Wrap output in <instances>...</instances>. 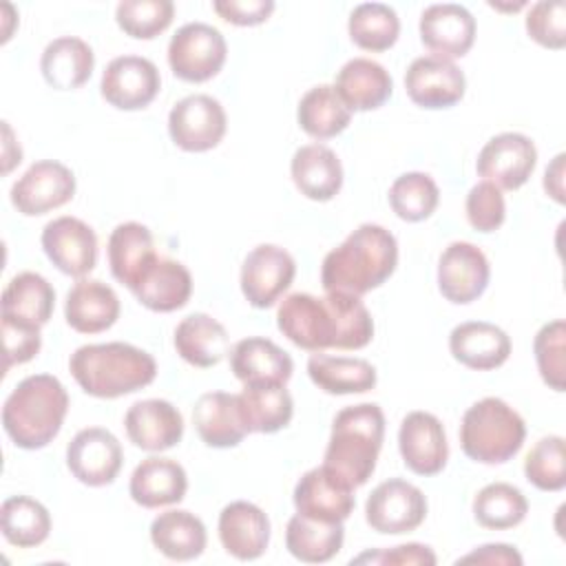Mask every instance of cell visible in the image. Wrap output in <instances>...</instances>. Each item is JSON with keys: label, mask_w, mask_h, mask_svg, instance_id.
Here are the masks:
<instances>
[{"label": "cell", "mask_w": 566, "mask_h": 566, "mask_svg": "<svg viewBox=\"0 0 566 566\" xmlns=\"http://www.w3.org/2000/svg\"><path fill=\"white\" fill-rule=\"evenodd\" d=\"M276 327L307 352L363 349L374 338V318L360 296L325 292L287 294L276 310Z\"/></svg>", "instance_id": "6da1fadb"}, {"label": "cell", "mask_w": 566, "mask_h": 566, "mask_svg": "<svg viewBox=\"0 0 566 566\" xmlns=\"http://www.w3.org/2000/svg\"><path fill=\"white\" fill-rule=\"evenodd\" d=\"M398 265V241L378 223H360L347 239L329 250L321 265L325 292L363 296L380 287Z\"/></svg>", "instance_id": "7a4b0ae2"}, {"label": "cell", "mask_w": 566, "mask_h": 566, "mask_svg": "<svg viewBox=\"0 0 566 566\" xmlns=\"http://www.w3.org/2000/svg\"><path fill=\"white\" fill-rule=\"evenodd\" d=\"M385 438V413L374 402L345 407L332 422L323 469L347 489L363 486L374 469Z\"/></svg>", "instance_id": "3957f363"}, {"label": "cell", "mask_w": 566, "mask_h": 566, "mask_svg": "<svg viewBox=\"0 0 566 566\" xmlns=\"http://www.w3.org/2000/svg\"><path fill=\"white\" fill-rule=\"evenodd\" d=\"M69 369L84 394L119 398L148 387L157 376L155 358L130 343H95L77 347Z\"/></svg>", "instance_id": "277c9868"}, {"label": "cell", "mask_w": 566, "mask_h": 566, "mask_svg": "<svg viewBox=\"0 0 566 566\" xmlns=\"http://www.w3.org/2000/svg\"><path fill=\"white\" fill-rule=\"evenodd\" d=\"M69 411V394L51 374L20 380L2 407V427L20 449L35 451L53 442Z\"/></svg>", "instance_id": "5b68a950"}, {"label": "cell", "mask_w": 566, "mask_h": 566, "mask_svg": "<svg viewBox=\"0 0 566 566\" xmlns=\"http://www.w3.org/2000/svg\"><path fill=\"white\" fill-rule=\"evenodd\" d=\"M524 418L502 398L489 396L473 402L460 422V447L480 464H504L524 444Z\"/></svg>", "instance_id": "8992f818"}, {"label": "cell", "mask_w": 566, "mask_h": 566, "mask_svg": "<svg viewBox=\"0 0 566 566\" xmlns=\"http://www.w3.org/2000/svg\"><path fill=\"white\" fill-rule=\"evenodd\" d=\"M228 44L219 29L206 22H188L168 42V64L175 77L192 84L212 80L226 64Z\"/></svg>", "instance_id": "52a82bcc"}, {"label": "cell", "mask_w": 566, "mask_h": 566, "mask_svg": "<svg viewBox=\"0 0 566 566\" xmlns=\"http://www.w3.org/2000/svg\"><path fill=\"white\" fill-rule=\"evenodd\" d=\"M427 517L424 493L400 478L380 482L365 502V520L380 535H402L416 531Z\"/></svg>", "instance_id": "ba28073f"}, {"label": "cell", "mask_w": 566, "mask_h": 566, "mask_svg": "<svg viewBox=\"0 0 566 566\" xmlns=\"http://www.w3.org/2000/svg\"><path fill=\"white\" fill-rule=\"evenodd\" d=\"M228 128V117L219 99L195 93L179 99L168 113V133L175 146L186 153H206L219 146Z\"/></svg>", "instance_id": "9c48e42d"}, {"label": "cell", "mask_w": 566, "mask_h": 566, "mask_svg": "<svg viewBox=\"0 0 566 566\" xmlns=\"http://www.w3.org/2000/svg\"><path fill=\"white\" fill-rule=\"evenodd\" d=\"M75 195V175L55 159L31 164L11 186V203L24 217H40L62 208Z\"/></svg>", "instance_id": "30bf717a"}, {"label": "cell", "mask_w": 566, "mask_h": 566, "mask_svg": "<svg viewBox=\"0 0 566 566\" xmlns=\"http://www.w3.org/2000/svg\"><path fill=\"white\" fill-rule=\"evenodd\" d=\"M294 274L296 263L285 248L261 243L252 248L243 259L241 292L252 307L265 310L272 307L283 296V292H287Z\"/></svg>", "instance_id": "8fae6325"}, {"label": "cell", "mask_w": 566, "mask_h": 566, "mask_svg": "<svg viewBox=\"0 0 566 566\" xmlns=\"http://www.w3.org/2000/svg\"><path fill=\"white\" fill-rule=\"evenodd\" d=\"M537 164V148L531 137L522 133H500L491 137L475 161L482 181H491L500 190H517L533 175Z\"/></svg>", "instance_id": "7c38bea8"}, {"label": "cell", "mask_w": 566, "mask_h": 566, "mask_svg": "<svg viewBox=\"0 0 566 566\" xmlns=\"http://www.w3.org/2000/svg\"><path fill=\"white\" fill-rule=\"evenodd\" d=\"M161 77L155 62L142 55H119L102 73L99 93L119 111L146 108L159 93Z\"/></svg>", "instance_id": "4fadbf2b"}, {"label": "cell", "mask_w": 566, "mask_h": 566, "mask_svg": "<svg viewBox=\"0 0 566 566\" xmlns=\"http://www.w3.org/2000/svg\"><path fill=\"white\" fill-rule=\"evenodd\" d=\"M489 276L486 254L469 241L449 243L438 259V290L449 303H473L484 294Z\"/></svg>", "instance_id": "5bb4252c"}, {"label": "cell", "mask_w": 566, "mask_h": 566, "mask_svg": "<svg viewBox=\"0 0 566 566\" xmlns=\"http://www.w3.org/2000/svg\"><path fill=\"white\" fill-rule=\"evenodd\" d=\"M124 462L119 440L102 427H86L73 436L66 447V467L73 478L86 486H106L115 482Z\"/></svg>", "instance_id": "9a60e30c"}, {"label": "cell", "mask_w": 566, "mask_h": 566, "mask_svg": "<svg viewBox=\"0 0 566 566\" xmlns=\"http://www.w3.org/2000/svg\"><path fill=\"white\" fill-rule=\"evenodd\" d=\"M42 250L49 261L69 276L82 279L97 263V234L77 217H57L42 230Z\"/></svg>", "instance_id": "2e32d148"}, {"label": "cell", "mask_w": 566, "mask_h": 566, "mask_svg": "<svg viewBox=\"0 0 566 566\" xmlns=\"http://www.w3.org/2000/svg\"><path fill=\"white\" fill-rule=\"evenodd\" d=\"M464 73L451 60L438 55L416 57L405 73V91L420 108H449L464 97Z\"/></svg>", "instance_id": "e0dca14e"}, {"label": "cell", "mask_w": 566, "mask_h": 566, "mask_svg": "<svg viewBox=\"0 0 566 566\" xmlns=\"http://www.w3.org/2000/svg\"><path fill=\"white\" fill-rule=\"evenodd\" d=\"M398 449L405 467L416 475H436L444 469L449 444L442 422L429 411H409L398 429Z\"/></svg>", "instance_id": "ac0fdd59"}, {"label": "cell", "mask_w": 566, "mask_h": 566, "mask_svg": "<svg viewBox=\"0 0 566 566\" xmlns=\"http://www.w3.org/2000/svg\"><path fill=\"white\" fill-rule=\"evenodd\" d=\"M124 429L137 449L161 453L181 442L184 416L168 400L146 398L128 407L124 416Z\"/></svg>", "instance_id": "d6986e66"}, {"label": "cell", "mask_w": 566, "mask_h": 566, "mask_svg": "<svg viewBox=\"0 0 566 566\" xmlns=\"http://www.w3.org/2000/svg\"><path fill=\"white\" fill-rule=\"evenodd\" d=\"M418 29L422 44L444 60L467 55L475 40V18L467 7L455 2L427 7Z\"/></svg>", "instance_id": "ffe728a7"}, {"label": "cell", "mask_w": 566, "mask_h": 566, "mask_svg": "<svg viewBox=\"0 0 566 566\" xmlns=\"http://www.w3.org/2000/svg\"><path fill=\"white\" fill-rule=\"evenodd\" d=\"M217 528L226 553L241 562L259 559L270 544V520L265 511L245 500L226 504L219 513Z\"/></svg>", "instance_id": "44dd1931"}, {"label": "cell", "mask_w": 566, "mask_h": 566, "mask_svg": "<svg viewBox=\"0 0 566 566\" xmlns=\"http://www.w3.org/2000/svg\"><path fill=\"white\" fill-rule=\"evenodd\" d=\"M296 513L321 522H345L354 511V491L323 467L305 471L294 486Z\"/></svg>", "instance_id": "7402d4cb"}, {"label": "cell", "mask_w": 566, "mask_h": 566, "mask_svg": "<svg viewBox=\"0 0 566 566\" xmlns=\"http://www.w3.org/2000/svg\"><path fill=\"white\" fill-rule=\"evenodd\" d=\"M451 356L475 371H489L502 367L511 356L509 334L486 321H467L449 334Z\"/></svg>", "instance_id": "603a6c76"}, {"label": "cell", "mask_w": 566, "mask_h": 566, "mask_svg": "<svg viewBox=\"0 0 566 566\" xmlns=\"http://www.w3.org/2000/svg\"><path fill=\"white\" fill-rule=\"evenodd\" d=\"M230 369L243 385L279 382L285 385L292 378V356L274 340L263 336H248L230 347Z\"/></svg>", "instance_id": "cb8c5ba5"}, {"label": "cell", "mask_w": 566, "mask_h": 566, "mask_svg": "<svg viewBox=\"0 0 566 566\" xmlns=\"http://www.w3.org/2000/svg\"><path fill=\"white\" fill-rule=\"evenodd\" d=\"M106 254L113 276L130 292L137 287L148 268L159 259V254L155 252L153 232L137 221L115 226L108 237Z\"/></svg>", "instance_id": "d4e9b609"}, {"label": "cell", "mask_w": 566, "mask_h": 566, "mask_svg": "<svg viewBox=\"0 0 566 566\" xmlns=\"http://www.w3.org/2000/svg\"><path fill=\"white\" fill-rule=\"evenodd\" d=\"M128 491L133 502L144 509L170 506L184 500L188 491V475L177 460L150 455L135 467Z\"/></svg>", "instance_id": "484cf974"}, {"label": "cell", "mask_w": 566, "mask_h": 566, "mask_svg": "<svg viewBox=\"0 0 566 566\" xmlns=\"http://www.w3.org/2000/svg\"><path fill=\"white\" fill-rule=\"evenodd\" d=\"M192 424L203 444L212 449L237 447L248 436L239 398L228 391L201 394L192 407Z\"/></svg>", "instance_id": "4316f807"}, {"label": "cell", "mask_w": 566, "mask_h": 566, "mask_svg": "<svg viewBox=\"0 0 566 566\" xmlns=\"http://www.w3.org/2000/svg\"><path fill=\"white\" fill-rule=\"evenodd\" d=\"M64 318L80 334H99L119 318L115 290L97 279H80L66 294Z\"/></svg>", "instance_id": "83f0119b"}, {"label": "cell", "mask_w": 566, "mask_h": 566, "mask_svg": "<svg viewBox=\"0 0 566 566\" xmlns=\"http://www.w3.org/2000/svg\"><path fill=\"white\" fill-rule=\"evenodd\" d=\"M334 88L349 111H376L394 91L389 71L369 57H352L336 73Z\"/></svg>", "instance_id": "f1b7e54d"}, {"label": "cell", "mask_w": 566, "mask_h": 566, "mask_svg": "<svg viewBox=\"0 0 566 566\" xmlns=\"http://www.w3.org/2000/svg\"><path fill=\"white\" fill-rule=\"evenodd\" d=\"M290 172L298 192L312 201H329L343 186V164L325 144H305L296 148Z\"/></svg>", "instance_id": "f546056e"}, {"label": "cell", "mask_w": 566, "mask_h": 566, "mask_svg": "<svg viewBox=\"0 0 566 566\" xmlns=\"http://www.w3.org/2000/svg\"><path fill=\"white\" fill-rule=\"evenodd\" d=\"M175 349L188 365L208 369L230 354V336L217 318L197 312L175 327Z\"/></svg>", "instance_id": "4dcf8cb0"}, {"label": "cell", "mask_w": 566, "mask_h": 566, "mask_svg": "<svg viewBox=\"0 0 566 566\" xmlns=\"http://www.w3.org/2000/svg\"><path fill=\"white\" fill-rule=\"evenodd\" d=\"M95 66L93 49L75 35L51 40L40 57L44 82L55 91H73L88 82Z\"/></svg>", "instance_id": "1f68e13d"}, {"label": "cell", "mask_w": 566, "mask_h": 566, "mask_svg": "<svg viewBox=\"0 0 566 566\" xmlns=\"http://www.w3.org/2000/svg\"><path fill=\"white\" fill-rule=\"evenodd\" d=\"M150 542L164 557L172 562H190L206 551L208 533L195 513L170 509L153 520Z\"/></svg>", "instance_id": "d6a6232c"}, {"label": "cell", "mask_w": 566, "mask_h": 566, "mask_svg": "<svg viewBox=\"0 0 566 566\" xmlns=\"http://www.w3.org/2000/svg\"><path fill=\"white\" fill-rule=\"evenodd\" d=\"M133 294L150 312H175L188 303L192 294V276L184 263L159 256L142 276Z\"/></svg>", "instance_id": "836d02e7"}, {"label": "cell", "mask_w": 566, "mask_h": 566, "mask_svg": "<svg viewBox=\"0 0 566 566\" xmlns=\"http://www.w3.org/2000/svg\"><path fill=\"white\" fill-rule=\"evenodd\" d=\"M237 398L248 433H276L294 416V400L285 385L279 382L243 385Z\"/></svg>", "instance_id": "e575fe53"}, {"label": "cell", "mask_w": 566, "mask_h": 566, "mask_svg": "<svg viewBox=\"0 0 566 566\" xmlns=\"http://www.w3.org/2000/svg\"><path fill=\"white\" fill-rule=\"evenodd\" d=\"M310 380L332 396L365 394L376 387V367L365 358L312 354L307 360Z\"/></svg>", "instance_id": "d590c367"}, {"label": "cell", "mask_w": 566, "mask_h": 566, "mask_svg": "<svg viewBox=\"0 0 566 566\" xmlns=\"http://www.w3.org/2000/svg\"><path fill=\"white\" fill-rule=\"evenodd\" d=\"M53 307L55 290L38 272L15 274L2 292V318L42 327L49 323Z\"/></svg>", "instance_id": "8d00e7d4"}, {"label": "cell", "mask_w": 566, "mask_h": 566, "mask_svg": "<svg viewBox=\"0 0 566 566\" xmlns=\"http://www.w3.org/2000/svg\"><path fill=\"white\" fill-rule=\"evenodd\" d=\"M345 539L343 522H321L301 513L292 515L285 526V548L305 564H325L334 559Z\"/></svg>", "instance_id": "74e56055"}, {"label": "cell", "mask_w": 566, "mask_h": 566, "mask_svg": "<svg viewBox=\"0 0 566 566\" xmlns=\"http://www.w3.org/2000/svg\"><path fill=\"white\" fill-rule=\"evenodd\" d=\"M298 126L314 139H329L349 126L352 111L338 97L334 84L312 86L296 108Z\"/></svg>", "instance_id": "f35d334b"}, {"label": "cell", "mask_w": 566, "mask_h": 566, "mask_svg": "<svg viewBox=\"0 0 566 566\" xmlns=\"http://www.w3.org/2000/svg\"><path fill=\"white\" fill-rule=\"evenodd\" d=\"M0 526L11 546L33 548L46 542L51 515L42 502L29 495H11L0 506Z\"/></svg>", "instance_id": "ab89813d"}, {"label": "cell", "mask_w": 566, "mask_h": 566, "mask_svg": "<svg viewBox=\"0 0 566 566\" xmlns=\"http://www.w3.org/2000/svg\"><path fill=\"white\" fill-rule=\"evenodd\" d=\"M528 502L524 493L509 482H491L473 497V517L491 531H506L524 522Z\"/></svg>", "instance_id": "60d3db41"}, {"label": "cell", "mask_w": 566, "mask_h": 566, "mask_svg": "<svg viewBox=\"0 0 566 566\" xmlns=\"http://www.w3.org/2000/svg\"><path fill=\"white\" fill-rule=\"evenodd\" d=\"M349 38L363 51L380 53L396 44L400 33L398 13L382 2H363L354 7L347 22Z\"/></svg>", "instance_id": "b9f144b4"}, {"label": "cell", "mask_w": 566, "mask_h": 566, "mask_svg": "<svg viewBox=\"0 0 566 566\" xmlns=\"http://www.w3.org/2000/svg\"><path fill=\"white\" fill-rule=\"evenodd\" d=\"M440 201L438 184L427 172H405L389 188V206L398 219L418 223L429 219Z\"/></svg>", "instance_id": "7bdbcfd3"}, {"label": "cell", "mask_w": 566, "mask_h": 566, "mask_svg": "<svg viewBox=\"0 0 566 566\" xmlns=\"http://www.w3.org/2000/svg\"><path fill=\"white\" fill-rule=\"evenodd\" d=\"M526 480L539 491H562L566 486V447L562 436L539 438L524 460Z\"/></svg>", "instance_id": "ee69618b"}, {"label": "cell", "mask_w": 566, "mask_h": 566, "mask_svg": "<svg viewBox=\"0 0 566 566\" xmlns=\"http://www.w3.org/2000/svg\"><path fill=\"white\" fill-rule=\"evenodd\" d=\"M175 18L170 0H122L115 7L117 27L137 40H153L164 33Z\"/></svg>", "instance_id": "f6af8a7d"}, {"label": "cell", "mask_w": 566, "mask_h": 566, "mask_svg": "<svg viewBox=\"0 0 566 566\" xmlns=\"http://www.w3.org/2000/svg\"><path fill=\"white\" fill-rule=\"evenodd\" d=\"M535 363L542 380L555 389H566V323L562 318L539 327L533 340Z\"/></svg>", "instance_id": "bcb514c9"}, {"label": "cell", "mask_w": 566, "mask_h": 566, "mask_svg": "<svg viewBox=\"0 0 566 566\" xmlns=\"http://www.w3.org/2000/svg\"><path fill=\"white\" fill-rule=\"evenodd\" d=\"M526 33L542 46L559 51L566 46V4L539 0L526 13Z\"/></svg>", "instance_id": "7dc6e473"}, {"label": "cell", "mask_w": 566, "mask_h": 566, "mask_svg": "<svg viewBox=\"0 0 566 566\" xmlns=\"http://www.w3.org/2000/svg\"><path fill=\"white\" fill-rule=\"evenodd\" d=\"M467 219L478 232H495L506 219L504 195L491 181L475 184L467 195Z\"/></svg>", "instance_id": "c3c4849f"}, {"label": "cell", "mask_w": 566, "mask_h": 566, "mask_svg": "<svg viewBox=\"0 0 566 566\" xmlns=\"http://www.w3.org/2000/svg\"><path fill=\"white\" fill-rule=\"evenodd\" d=\"M2 340H4V371H9L13 365L29 363L38 356L42 347L40 327L2 318Z\"/></svg>", "instance_id": "681fc988"}, {"label": "cell", "mask_w": 566, "mask_h": 566, "mask_svg": "<svg viewBox=\"0 0 566 566\" xmlns=\"http://www.w3.org/2000/svg\"><path fill=\"white\" fill-rule=\"evenodd\" d=\"M363 562L389 564V566H433L438 559L429 546L411 542V544H400L394 548L363 553L356 559H352V564H363Z\"/></svg>", "instance_id": "f907efd6"}, {"label": "cell", "mask_w": 566, "mask_h": 566, "mask_svg": "<svg viewBox=\"0 0 566 566\" xmlns=\"http://www.w3.org/2000/svg\"><path fill=\"white\" fill-rule=\"evenodd\" d=\"M212 9L219 18L234 27H256L274 11L272 0H217Z\"/></svg>", "instance_id": "816d5d0a"}, {"label": "cell", "mask_w": 566, "mask_h": 566, "mask_svg": "<svg viewBox=\"0 0 566 566\" xmlns=\"http://www.w3.org/2000/svg\"><path fill=\"white\" fill-rule=\"evenodd\" d=\"M458 564H502V566H520L522 555L511 544H484L460 557Z\"/></svg>", "instance_id": "f5cc1de1"}, {"label": "cell", "mask_w": 566, "mask_h": 566, "mask_svg": "<svg viewBox=\"0 0 566 566\" xmlns=\"http://www.w3.org/2000/svg\"><path fill=\"white\" fill-rule=\"evenodd\" d=\"M564 159L566 155L559 153L546 168L544 172V190L551 199H555L557 203H564L566 197H564Z\"/></svg>", "instance_id": "db71d44e"}, {"label": "cell", "mask_w": 566, "mask_h": 566, "mask_svg": "<svg viewBox=\"0 0 566 566\" xmlns=\"http://www.w3.org/2000/svg\"><path fill=\"white\" fill-rule=\"evenodd\" d=\"M2 130H4V166H2V172H9L15 164L22 161V150L15 148V155H11V146H13V133L9 128L7 122H2Z\"/></svg>", "instance_id": "11a10c76"}]
</instances>
